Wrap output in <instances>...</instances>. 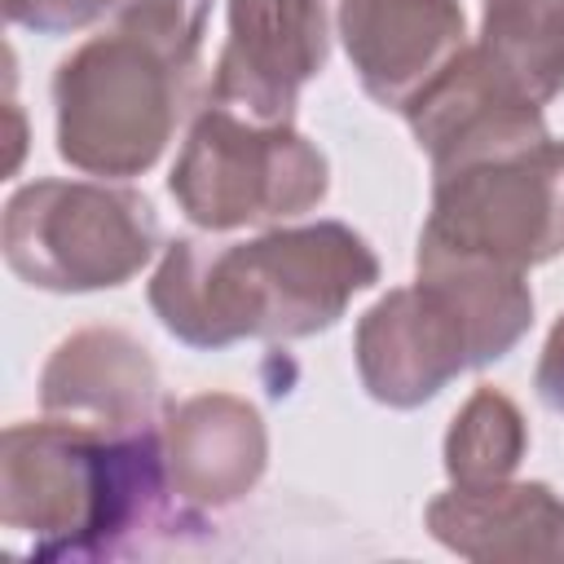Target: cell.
I'll return each mask as SVG.
<instances>
[{
	"label": "cell",
	"mask_w": 564,
	"mask_h": 564,
	"mask_svg": "<svg viewBox=\"0 0 564 564\" xmlns=\"http://www.w3.org/2000/svg\"><path fill=\"white\" fill-rule=\"evenodd\" d=\"M225 48L207 101L256 123H291L300 88L330 57V22L322 0H229Z\"/></svg>",
	"instance_id": "8"
},
{
	"label": "cell",
	"mask_w": 564,
	"mask_h": 564,
	"mask_svg": "<svg viewBox=\"0 0 564 564\" xmlns=\"http://www.w3.org/2000/svg\"><path fill=\"white\" fill-rule=\"evenodd\" d=\"M476 44L538 106L564 93V4L555 0H485Z\"/></svg>",
	"instance_id": "14"
},
{
	"label": "cell",
	"mask_w": 564,
	"mask_h": 564,
	"mask_svg": "<svg viewBox=\"0 0 564 564\" xmlns=\"http://www.w3.org/2000/svg\"><path fill=\"white\" fill-rule=\"evenodd\" d=\"M203 529L167 480L163 423L97 432L62 419L9 423L0 436V529L31 564L115 560L159 529Z\"/></svg>",
	"instance_id": "1"
},
{
	"label": "cell",
	"mask_w": 564,
	"mask_h": 564,
	"mask_svg": "<svg viewBox=\"0 0 564 564\" xmlns=\"http://www.w3.org/2000/svg\"><path fill=\"white\" fill-rule=\"evenodd\" d=\"M533 388H538L546 410L564 414V313L546 330V344H542V357H538V370H533Z\"/></svg>",
	"instance_id": "18"
},
{
	"label": "cell",
	"mask_w": 564,
	"mask_h": 564,
	"mask_svg": "<svg viewBox=\"0 0 564 564\" xmlns=\"http://www.w3.org/2000/svg\"><path fill=\"white\" fill-rule=\"evenodd\" d=\"M40 410L97 432H145L167 414L150 348L119 326L66 335L40 370Z\"/></svg>",
	"instance_id": "10"
},
{
	"label": "cell",
	"mask_w": 564,
	"mask_h": 564,
	"mask_svg": "<svg viewBox=\"0 0 564 564\" xmlns=\"http://www.w3.org/2000/svg\"><path fill=\"white\" fill-rule=\"evenodd\" d=\"M123 0H4V18L35 35H70L115 13Z\"/></svg>",
	"instance_id": "17"
},
{
	"label": "cell",
	"mask_w": 564,
	"mask_h": 564,
	"mask_svg": "<svg viewBox=\"0 0 564 564\" xmlns=\"http://www.w3.org/2000/svg\"><path fill=\"white\" fill-rule=\"evenodd\" d=\"M379 282V256L344 220L269 225L247 242L172 238L150 278L167 335L220 352L238 339H308Z\"/></svg>",
	"instance_id": "2"
},
{
	"label": "cell",
	"mask_w": 564,
	"mask_h": 564,
	"mask_svg": "<svg viewBox=\"0 0 564 564\" xmlns=\"http://www.w3.org/2000/svg\"><path fill=\"white\" fill-rule=\"evenodd\" d=\"M163 458L181 507L220 511L260 485L269 467V432L247 397L198 392L167 405Z\"/></svg>",
	"instance_id": "12"
},
{
	"label": "cell",
	"mask_w": 564,
	"mask_h": 564,
	"mask_svg": "<svg viewBox=\"0 0 564 564\" xmlns=\"http://www.w3.org/2000/svg\"><path fill=\"white\" fill-rule=\"evenodd\" d=\"M564 251V141L432 176L419 256H471L533 269Z\"/></svg>",
	"instance_id": "7"
},
{
	"label": "cell",
	"mask_w": 564,
	"mask_h": 564,
	"mask_svg": "<svg viewBox=\"0 0 564 564\" xmlns=\"http://www.w3.org/2000/svg\"><path fill=\"white\" fill-rule=\"evenodd\" d=\"M198 57H176L132 31L70 48L53 70L57 154L101 181L150 172L198 97Z\"/></svg>",
	"instance_id": "4"
},
{
	"label": "cell",
	"mask_w": 564,
	"mask_h": 564,
	"mask_svg": "<svg viewBox=\"0 0 564 564\" xmlns=\"http://www.w3.org/2000/svg\"><path fill=\"white\" fill-rule=\"evenodd\" d=\"M423 520L445 551L476 564H564V498L546 480H498L480 489L449 485L427 502Z\"/></svg>",
	"instance_id": "13"
},
{
	"label": "cell",
	"mask_w": 564,
	"mask_h": 564,
	"mask_svg": "<svg viewBox=\"0 0 564 564\" xmlns=\"http://www.w3.org/2000/svg\"><path fill=\"white\" fill-rule=\"evenodd\" d=\"M529 449V423L520 405L498 388H476L445 432V476L458 489L511 480Z\"/></svg>",
	"instance_id": "15"
},
{
	"label": "cell",
	"mask_w": 564,
	"mask_h": 564,
	"mask_svg": "<svg viewBox=\"0 0 564 564\" xmlns=\"http://www.w3.org/2000/svg\"><path fill=\"white\" fill-rule=\"evenodd\" d=\"M326 189V154L295 123H256L220 101L194 110L167 176L181 216L207 234L295 220Z\"/></svg>",
	"instance_id": "6"
},
{
	"label": "cell",
	"mask_w": 564,
	"mask_h": 564,
	"mask_svg": "<svg viewBox=\"0 0 564 564\" xmlns=\"http://www.w3.org/2000/svg\"><path fill=\"white\" fill-rule=\"evenodd\" d=\"M555 4H564V0H555Z\"/></svg>",
	"instance_id": "19"
},
{
	"label": "cell",
	"mask_w": 564,
	"mask_h": 564,
	"mask_svg": "<svg viewBox=\"0 0 564 564\" xmlns=\"http://www.w3.org/2000/svg\"><path fill=\"white\" fill-rule=\"evenodd\" d=\"M207 13H212V0H123L115 9V26L176 57H198Z\"/></svg>",
	"instance_id": "16"
},
{
	"label": "cell",
	"mask_w": 564,
	"mask_h": 564,
	"mask_svg": "<svg viewBox=\"0 0 564 564\" xmlns=\"http://www.w3.org/2000/svg\"><path fill=\"white\" fill-rule=\"evenodd\" d=\"M0 247L18 282L88 295L132 282L154 260L159 216L132 185L40 176L9 194Z\"/></svg>",
	"instance_id": "5"
},
{
	"label": "cell",
	"mask_w": 564,
	"mask_h": 564,
	"mask_svg": "<svg viewBox=\"0 0 564 564\" xmlns=\"http://www.w3.org/2000/svg\"><path fill=\"white\" fill-rule=\"evenodd\" d=\"M335 26L370 101L405 110L463 48L458 0H339Z\"/></svg>",
	"instance_id": "11"
},
{
	"label": "cell",
	"mask_w": 564,
	"mask_h": 564,
	"mask_svg": "<svg viewBox=\"0 0 564 564\" xmlns=\"http://www.w3.org/2000/svg\"><path fill=\"white\" fill-rule=\"evenodd\" d=\"M401 115L414 145L427 154L432 176L507 159L551 137L542 106L520 93L480 44H467Z\"/></svg>",
	"instance_id": "9"
},
{
	"label": "cell",
	"mask_w": 564,
	"mask_h": 564,
	"mask_svg": "<svg viewBox=\"0 0 564 564\" xmlns=\"http://www.w3.org/2000/svg\"><path fill=\"white\" fill-rule=\"evenodd\" d=\"M533 326L524 269L471 256H419L410 286L383 291L352 330L361 388L392 410H419L463 370L502 361Z\"/></svg>",
	"instance_id": "3"
}]
</instances>
